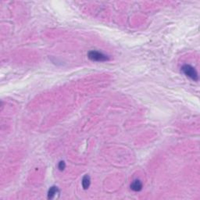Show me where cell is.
I'll list each match as a JSON object with an SVG mask.
<instances>
[{
	"instance_id": "1",
	"label": "cell",
	"mask_w": 200,
	"mask_h": 200,
	"mask_svg": "<svg viewBox=\"0 0 200 200\" xmlns=\"http://www.w3.org/2000/svg\"><path fill=\"white\" fill-rule=\"evenodd\" d=\"M182 71L184 73V74L186 75L187 77H188L193 81H197L199 80V76H198L197 71L191 65H184L182 67Z\"/></svg>"
},
{
	"instance_id": "5",
	"label": "cell",
	"mask_w": 200,
	"mask_h": 200,
	"mask_svg": "<svg viewBox=\"0 0 200 200\" xmlns=\"http://www.w3.org/2000/svg\"><path fill=\"white\" fill-rule=\"evenodd\" d=\"M58 192H59V189H58L57 187H51L50 189L48 190V199H53Z\"/></svg>"
},
{
	"instance_id": "3",
	"label": "cell",
	"mask_w": 200,
	"mask_h": 200,
	"mask_svg": "<svg viewBox=\"0 0 200 200\" xmlns=\"http://www.w3.org/2000/svg\"><path fill=\"white\" fill-rule=\"evenodd\" d=\"M131 188L134 192H139L142 189V183L139 180H135L131 183Z\"/></svg>"
},
{
	"instance_id": "6",
	"label": "cell",
	"mask_w": 200,
	"mask_h": 200,
	"mask_svg": "<svg viewBox=\"0 0 200 200\" xmlns=\"http://www.w3.org/2000/svg\"><path fill=\"white\" fill-rule=\"evenodd\" d=\"M65 167H66V165H65V163H64L63 161H60L59 163V165H58V168L60 171H63L64 169H65Z\"/></svg>"
},
{
	"instance_id": "2",
	"label": "cell",
	"mask_w": 200,
	"mask_h": 200,
	"mask_svg": "<svg viewBox=\"0 0 200 200\" xmlns=\"http://www.w3.org/2000/svg\"><path fill=\"white\" fill-rule=\"evenodd\" d=\"M88 56L89 59L92 61H98V62H103L109 60V57L105 55L102 53L98 52V51H90L88 54Z\"/></svg>"
},
{
	"instance_id": "4",
	"label": "cell",
	"mask_w": 200,
	"mask_h": 200,
	"mask_svg": "<svg viewBox=\"0 0 200 200\" xmlns=\"http://www.w3.org/2000/svg\"><path fill=\"white\" fill-rule=\"evenodd\" d=\"M91 184V179L88 175H85L82 179V187L84 189H88Z\"/></svg>"
}]
</instances>
